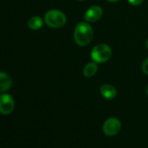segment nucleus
I'll use <instances>...</instances> for the list:
<instances>
[{"instance_id": "nucleus-1", "label": "nucleus", "mask_w": 148, "mask_h": 148, "mask_svg": "<svg viewBox=\"0 0 148 148\" xmlns=\"http://www.w3.org/2000/svg\"><path fill=\"white\" fill-rule=\"evenodd\" d=\"M93 38V30L92 25L87 22H80L75 26L74 40L79 46L88 45Z\"/></svg>"}, {"instance_id": "nucleus-5", "label": "nucleus", "mask_w": 148, "mask_h": 148, "mask_svg": "<svg viewBox=\"0 0 148 148\" xmlns=\"http://www.w3.org/2000/svg\"><path fill=\"white\" fill-rule=\"evenodd\" d=\"M15 107V102L12 95L3 93L0 95V113L8 115L12 113Z\"/></svg>"}, {"instance_id": "nucleus-16", "label": "nucleus", "mask_w": 148, "mask_h": 148, "mask_svg": "<svg viewBox=\"0 0 148 148\" xmlns=\"http://www.w3.org/2000/svg\"><path fill=\"white\" fill-rule=\"evenodd\" d=\"M78 1H84V0H78Z\"/></svg>"}, {"instance_id": "nucleus-11", "label": "nucleus", "mask_w": 148, "mask_h": 148, "mask_svg": "<svg viewBox=\"0 0 148 148\" xmlns=\"http://www.w3.org/2000/svg\"><path fill=\"white\" fill-rule=\"evenodd\" d=\"M142 71L145 74L148 75V58L145 59V61L143 62L142 64Z\"/></svg>"}, {"instance_id": "nucleus-15", "label": "nucleus", "mask_w": 148, "mask_h": 148, "mask_svg": "<svg viewBox=\"0 0 148 148\" xmlns=\"http://www.w3.org/2000/svg\"><path fill=\"white\" fill-rule=\"evenodd\" d=\"M146 93H147V95H148V86H147V88H146Z\"/></svg>"}, {"instance_id": "nucleus-14", "label": "nucleus", "mask_w": 148, "mask_h": 148, "mask_svg": "<svg viewBox=\"0 0 148 148\" xmlns=\"http://www.w3.org/2000/svg\"><path fill=\"white\" fill-rule=\"evenodd\" d=\"M145 46H146V48H147V50H148V39H147L146 42H145Z\"/></svg>"}, {"instance_id": "nucleus-4", "label": "nucleus", "mask_w": 148, "mask_h": 148, "mask_svg": "<svg viewBox=\"0 0 148 148\" xmlns=\"http://www.w3.org/2000/svg\"><path fill=\"white\" fill-rule=\"evenodd\" d=\"M102 130L107 136H115L121 130V122L117 118H109L104 122Z\"/></svg>"}, {"instance_id": "nucleus-6", "label": "nucleus", "mask_w": 148, "mask_h": 148, "mask_svg": "<svg viewBox=\"0 0 148 148\" xmlns=\"http://www.w3.org/2000/svg\"><path fill=\"white\" fill-rule=\"evenodd\" d=\"M102 15H103L102 8L100 6H98V5H93V6L90 7L86 12L84 18H85V20L86 22L93 23V22H96L99 19H100Z\"/></svg>"}, {"instance_id": "nucleus-9", "label": "nucleus", "mask_w": 148, "mask_h": 148, "mask_svg": "<svg viewBox=\"0 0 148 148\" xmlns=\"http://www.w3.org/2000/svg\"><path fill=\"white\" fill-rule=\"evenodd\" d=\"M98 71V65H97V63L95 62H90L88 63L84 70H83V74L86 77V78H91L92 76H94L96 72Z\"/></svg>"}, {"instance_id": "nucleus-8", "label": "nucleus", "mask_w": 148, "mask_h": 148, "mask_svg": "<svg viewBox=\"0 0 148 148\" xmlns=\"http://www.w3.org/2000/svg\"><path fill=\"white\" fill-rule=\"evenodd\" d=\"M12 86V79L8 73L0 71V92L8 91Z\"/></svg>"}, {"instance_id": "nucleus-2", "label": "nucleus", "mask_w": 148, "mask_h": 148, "mask_svg": "<svg viewBox=\"0 0 148 148\" xmlns=\"http://www.w3.org/2000/svg\"><path fill=\"white\" fill-rule=\"evenodd\" d=\"M112 54V51L111 47L106 44H99L95 45L91 51L92 59L97 64H102L106 62L110 59Z\"/></svg>"}, {"instance_id": "nucleus-13", "label": "nucleus", "mask_w": 148, "mask_h": 148, "mask_svg": "<svg viewBox=\"0 0 148 148\" xmlns=\"http://www.w3.org/2000/svg\"><path fill=\"white\" fill-rule=\"evenodd\" d=\"M106 1H108V2H110V3H115V2L120 1V0H106Z\"/></svg>"}, {"instance_id": "nucleus-12", "label": "nucleus", "mask_w": 148, "mask_h": 148, "mask_svg": "<svg viewBox=\"0 0 148 148\" xmlns=\"http://www.w3.org/2000/svg\"><path fill=\"white\" fill-rule=\"evenodd\" d=\"M129 2L130 5H134V6H137V5H139L140 4H142L143 0H127Z\"/></svg>"}, {"instance_id": "nucleus-7", "label": "nucleus", "mask_w": 148, "mask_h": 148, "mask_svg": "<svg viewBox=\"0 0 148 148\" xmlns=\"http://www.w3.org/2000/svg\"><path fill=\"white\" fill-rule=\"evenodd\" d=\"M99 92L102 95V97L106 99L111 100L115 99V97L117 96V90L116 88L110 85V84H104L100 86L99 88Z\"/></svg>"}, {"instance_id": "nucleus-3", "label": "nucleus", "mask_w": 148, "mask_h": 148, "mask_svg": "<svg viewBox=\"0 0 148 148\" xmlns=\"http://www.w3.org/2000/svg\"><path fill=\"white\" fill-rule=\"evenodd\" d=\"M45 23L51 28H60L65 25L66 17L58 10H51L45 15Z\"/></svg>"}, {"instance_id": "nucleus-10", "label": "nucleus", "mask_w": 148, "mask_h": 148, "mask_svg": "<svg viewBox=\"0 0 148 148\" xmlns=\"http://www.w3.org/2000/svg\"><path fill=\"white\" fill-rule=\"evenodd\" d=\"M43 25H44L43 19L38 16H34V17L31 18L28 21V27L33 31L39 30L43 26Z\"/></svg>"}]
</instances>
